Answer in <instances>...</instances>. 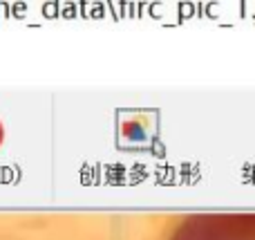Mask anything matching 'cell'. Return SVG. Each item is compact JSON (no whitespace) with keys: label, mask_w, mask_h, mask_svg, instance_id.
I'll return each mask as SVG.
<instances>
[{"label":"cell","mask_w":255,"mask_h":240,"mask_svg":"<svg viewBox=\"0 0 255 240\" xmlns=\"http://www.w3.org/2000/svg\"><path fill=\"white\" fill-rule=\"evenodd\" d=\"M168 240H255V211L190 214Z\"/></svg>","instance_id":"1"}]
</instances>
